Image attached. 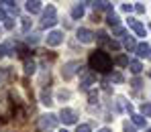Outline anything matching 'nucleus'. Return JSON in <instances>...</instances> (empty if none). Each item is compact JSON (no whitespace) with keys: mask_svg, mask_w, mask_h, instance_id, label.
Returning <instances> with one entry per match:
<instances>
[{"mask_svg":"<svg viewBox=\"0 0 151 132\" xmlns=\"http://www.w3.org/2000/svg\"><path fill=\"white\" fill-rule=\"evenodd\" d=\"M90 67L96 69V71H100V73H106V71L112 67V59H110L108 53L94 51L92 55H90Z\"/></svg>","mask_w":151,"mask_h":132,"instance_id":"obj_1","label":"nucleus"},{"mask_svg":"<svg viewBox=\"0 0 151 132\" xmlns=\"http://www.w3.org/2000/svg\"><path fill=\"white\" fill-rule=\"evenodd\" d=\"M76 69H80V61H70V63H65V65H63V69H61L63 79H70L76 73Z\"/></svg>","mask_w":151,"mask_h":132,"instance_id":"obj_2","label":"nucleus"},{"mask_svg":"<svg viewBox=\"0 0 151 132\" xmlns=\"http://www.w3.org/2000/svg\"><path fill=\"white\" fill-rule=\"evenodd\" d=\"M43 26H51L55 25V8L53 6H47V10H45V14H43Z\"/></svg>","mask_w":151,"mask_h":132,"instance_id":"obj_3","label":"nucleus"},{"mask_svg":"<svg viewBox=\"0 0 151 132\" xmlns=\"http://www.w3.org/2000/svg\"><path fill=\"white\" fill-rule=\"evenodd\" d=\"M53 126H55V116H51V114L43 116V118L39 120V128H41V130H51Z\"/></svg>","mask_w":151,"mask_h":132,"instance_id":"obj_4","label":"nucleus"},{"mask_svg":"<svg viewBox=\"0 0 151 132\" xmlns=\"http://www.w3.org/2000/svg\"><path fill=\"white\" fill-rule=\"evenodd\" d=\"M61 41H63V35H61V33H57V31H53V33H49V37H47V45H51V47L59 45Z\"/></svg>","mask_w":151,"mask_h":132,"instance_id":"obj_5","label":"nucleus"},{"mask_svg":"<svg viewBox=\"0 0 151 132\" xmlns=\"http://www.w3.org/2000/svg\"><path fill=\"white\" fill-rule=\"evenodd\" d=\"M78 39H80L82 43H90V41L94 39V33L88 31V28H80V31H78Z\"/></svg>","mask_w":151,"mask_h":132,"instance_id":"obj_6","label":"nucleus"},{"mask_svg":"<svg viewBox=\"0 0 151 132\" xmlns=\"http://www.w3.org/2000/svg\"><path fill=\"white\" fill-rule=\"evenodd\" d=\"M61 120L65 122V124H74L76 122V114L72 110H61Z\"/></svg>","mask_w":151,"mask_h":132,"instance_id":"obj_7","label":"nucleus"},{"mask_svg":"<svg viewBox=\"0 0 151 132\" xmlns=\"http://www.w3.org/2000/svg\"><path fill=\"white\" fill-rule=\"evenodd\" d=\"M27 10H29V12H39V10H41V2H37V0L27 2Z\"/></svg>","mask_w":151,"mask_h":132,"instance_id":"obj_8","label":"nucleus"},{"mask_svg":"<svg viewBox=\"0 0 151 132\" xmlns=\"http://www.w3.org/2000/svg\"><path fill=\"white\" fill-rule=\"evenodd\" d=\"M129 25L133 26V28H135L139 35H145V28H143V25H139V23H135V21H129Z\"/></svg>","mask_w":151,"mask_h":132,"instance_id":"obj_9","label":"nucleus"},{"mask_svg":"<svg viewBox=\"0 0 151 132\" xmlns=\"http://www.w3.org/2000/svg\"><path fill=\"white\" fill-rule=\"evenodd\" d=\"M149 47H147V45H139V47H137V55H139V57H145V55H149Z\"/></svg>","mask_w":151,"mask_h":132,"instance_id":"obj_10","label":"nucleus"},{"mask_svg":"<svg viewBox=\"0 0 151 132\" xmlns=\"http://www.w3.org/2000/svg\"><path fill=\"white\" fill-rule=\"evenodd\" d=\"M129 65H131V71H133V73H139V71H141V63H139V61H131Z\"/></svg>","mask_w":151,"mask_h":132,"instance_id":"obj_11","label":"nucleus"},{"mask_svg":"<svg viewBox=\"0 0 151 132\" xmlns=\"http://www.w3.org/2000/svg\"><path fill=\"white\" fill-rule=\"evenodd\" d=\"M72 14H74V18H80V16L84 14V8H82V6H76L74 10H72Z\"/></svg>","mask_w":151,"mask_h":132,"instance_id":"obj_12","label":"nucleus"},{"mask_svg":"<svg viewBox=\"0 0 151 132\" xmlns=\"http://www.w3.org/2000/svg\"><path fill=\"white\" fill-rule=\"evenodd\" d=\"M35 71V63L33 61H27L25 63V73H33Z\"/></svg>","mask_w":151,"mask_h":132,"instance_id":"obj_13","label":"nucleus"},{"mask_svg":"<svg viewBox=\"0 0 151 132\" xmlns=\"http://www.w3.org/2000/svg\"><path fill=\"white\" fill-rule=\"evenodd\" d=\"M141 112H143L145 116H151V104H143L141 106Z\"/></svg>","mask_w":151,"mask_h":132,"instance_id":"obj_14","label":"nucleus"},{"mask_svg":"<svg viewBox=\"0 0 151 132\" xmlns=\"http://www.w3.org/2000/svg\"><path fill=\"white\" fill-rule=\"evenodd\" d=\"M125 47H127V49H135V41H133V39H127Z\"/></svg>","mask_w":151,"mask_h":132,"instance_id":"obj_15","label":"nucleus"},{"mask_svg":"<svg viewBox=\"0 0 151 132\" xmlns=\"http://www.w3.org/2000/svg\"><path fill=\"white\" fill-rule=\"evenodd\" d=\"M78 132H90V126L88 124H82V126H78Z\"/></svg>","mask_w":151,"mask_h":132,"instance_id":"obj_16","label":"nucleus"},{"mask_svg":"<svg viewBox=\"0 0 151 132\" xmlns=\"http://www.w3.org/2000/svg\"><path fill=\"white\" fill-rule=\"evenodd\" d=\"M116 23H119V18H116L114 14H110V16H108V25H116Z\"/></svg>","mask_w":151,"mask_h":132,"instance_id":"obj_17","label":"nucleus"},{"mask_svg":"<svg viewBox=\"0 0 151 132\" xmlns=\"http://www.w3.org/2000/svg\"><path fill=\"white\" fill-rule=\"evenodd\" d=\"M133 120H135V124H139V126H141V124H143V122H145V120H143V118H141V116H133Z\"/></svg>","mask_w":151,"mask_h":132,"instance_id":"obj_18","label":"nucleus"},{"mask_svg":"<svg viewBox=\"0 0 151 132\" xmlns=\"http://www.w3.org/2000/svg\"><path fill=\"white\" fill-rule=\"evenodd\" d=\"M116 63H119V65H127L129 61H127V57H119V59H116Z\"/></svg>","mask_w":151,"mask_h":132,"instance_id":"obj_19","label":"nucleus"},{"mask_svg":"<svg viewBox=\"0 0 151 132\" xmlns=\"http://www.w3.org/2000/svg\"><path fill=\"white\" fill-rule=\"evenodd\" d=\"M112 81H123V75H121V73H114V75H112Z\"/></svg>","mask_w":151,"mask_h":132,"instance_id":"obj_20","label":"nucleus"},{"mask_svg":"<svg viewBox=\"0 0 151 132\" xmlns=\"http://www.w3.org/2000/svg\"><path fill=\"white\" fill-rule=\"evenodd\" d=\"M0 18H6V12H4V8L0 6Z\"/></svg>","mask_w":151,"mask_h":132,"instance_id":"obj_21","label":"nucleus"},{"mask_svg":"<svg viewBox=\"0 0 151 132\" xmlns=\"http://www.w3.org/2000/svg\"><path fill=\"white\" fill-rule=\"evenodd\" d=\"M2 55H4V47L0 45V57H2Z\"/></svg>","mask_w":151,"mask_h":132,"instance_id":"obj_22","label":"nucleus"},{"mask_svg":"<svg viewBox=\"0 0 151 132\" xmlns=\"http://www.w3.org/2000/svg\"><path fill=\"white\" fill-rule=\"evenodd\" d=\"M100 132H108V130H106V128H104V130H100Z\"/></svg>","mask_w":151,"mask_h":132,"instance_id":"obj_23","label":"nucleus"},{"mask_svg":"<svg viewBox=\"0 0 151 132\" xmlns=\"http://www.w3.org/2000/svg\"><path fill=\"white\" fill-rule=\"evenodd\" d=\"M61 132H65V130H61Z\"/></svg>","mask_w":151,"mask_h":132,"instance_id":"obj_24","label":"nucleus"}]
</instances>
